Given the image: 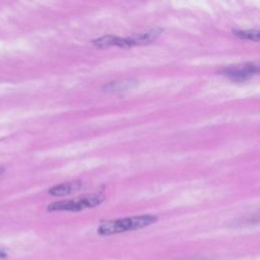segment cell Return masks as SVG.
Here are the masks:
<instances>
[{"label": "cell", "mask_w": 260, "mask_h": 260, "mask_svg": "<svg viewBox=\"0 0 260 260\" xmlns=\"http://www.w3.org/2000/svg\"><path fill=\"white\" fill-rule=\"evenodd\" d=\"M233 34L241 40H252L255 42L259 41L258 29H235L233 30Z\"/></svg>", "instance_id": "6"}, {"label": "cell", "mask_w": 260, "mask_h": 260, "mask_svg": "<svg viewBox=\"0 0 260 260\" xmlns=\"http://www.w3.org/2000/svg\"><path fill=\"white\" fill-rule=\"evenodd\" d=\"M8 257V251L5 247H0V260Z\"/></svg>", "instance_id": "8"}, {"label": "cell", "mask_w": 260, "mask_h": 260, "mask_svg": "<svg viewBox=\"0 0 260 260\" xmlns=\"http://www.w3.org/2000/svg\"><path fill=\"white\" fill-rule=\"evenodd\" d=\"M105 200L103 194L84 195L72 199L56 201L48 205V211H80L85 208H91L100 205Z\"/></svg>", "instance_id": "2"}, {"label": "cell", "mask_w": 260, "mask_h": 260, "mask_svg": "<svg viewBox=\"0 0 260 260\" xmlns=\"http://www.w3.org/2000/svg\"><path fill=\"white\" fill-rule=\"evenodd\" d=\"M93 45L98 48H108V47H121V48H130L134 46V43L131 37L121 38L117 36H103L99 39L92 41Z\"/></svg>", "instance_id": "4"}, {"label": "cell", "mask_w": 260, "mask_h": 260, "mask_svg": "<svg viewBox=\"0 0 260 260\" xmlns=\"http://www.w3.org/2000/svg\"><path fill=\"white\" fill-rule=\"evenodd\" d=\"M129 85L128 81L122 80V81H114L111 82L110 84L107 85V88H109L112 91H116V90H122L124 88H126Z\"/></svg>", "instance_id": "7"}, {"label": "cell", "mask_w": 260, "mask_h": 260, "mask_svg": "<svg viewBox=\"0 0 260 260\" xmlns=\"http://www.w3.org/2000/svg\"><path fill=\"white\" fill-rule=\"evenodd\" d=\"M258 73V66L254 63H246L240 66L224 68L222 74L234 81H245Z\"/></svg>", "instance_id": "3"}, {"label": "cell", "mask_w": 260, "mask_h": 260, "mask_svg": "<svg viewBox=\"0 0 260 260\" xmlns=\"http://www.w3.org/2000/svg\"><path fill=\"white\" fill-rule=\"evenodd\" d=\"M4 172V169H2V168H0V175L2 174Z\"/></svg>", "instance_id": "9"}, {"label": "cell", "mask_w": 260, "mask_h": 260, "mask_svg": "<svg viewBox=\"0 0 260 260\" xmlns=\"http://www.w3.org/2000/svg\"><path fill=\"white\" fill-rule=\"evenodd\" d=\"M156 220H157V217L151 214H143V215H136L131 217L118 218L114 220H108L103 222L99 226L98 233L104 236L120 234L127 231H134V230H139V229L148 226L154 223Z\"/></svg>", "instance_id": "1"}, {"label": "cell", "mask_w": 260, "mask_h": 260, "mask_svg": "<svg viewBox=\"0 0 260 260\" xmlns=\"http://www.w3.org/2000/svg\"><path fill=\"white\" fill-rule=\"evenodd\" d=\"M81 186H82V182L79 180H75V181L55 185L49 189L48 193L52 196L69 195V194L79 190L81 188Z\"/></svg>", "instance_id": "5"}]
</instances>
